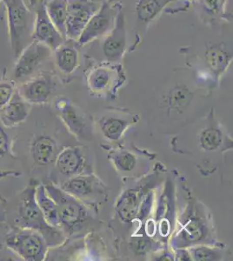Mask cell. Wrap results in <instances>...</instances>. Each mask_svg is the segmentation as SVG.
Wrapping results in <instances>:
<instances>
[{"mask_svg": "<svg viewBox=\"0 0 233 261\" xmlns=\"http://www.w3.org/2000/svg\"><path fill=\"white\" fill-rule=\"evenodd\" d=\"M178 228L171 239L173 249L188 248L195 245H212L213 230L204 206L198 202H190L177 220Z\"/></svg>", "mask_w": 233, "mask_h": 261, "instance_id": "obj_1", "label": "cell"}, {"mask_svg": "<svg viewBox=\"0 0 233 261\" xmlns=\"http://www.w3.org/2000/svg\"><path fill=\"white\" fill-rule=\"evenodd\" d=\"M37 184L31 182L19 195L17 226L39 231L47 243L48 247L59 246L65 241V233L59 227L50 226L44 219L36 201Z\"/></svg>", "mask_w": 233, "mask_h": 261, "instance_id": "obj_2", "label": "cell"}, {"mask_svg": "<svg viewBox=\"0 0 233 261\" xmlns=\"http://www.w3.org/2000/svg\"><path fill=\"white\" fill-rule=\"evenodd\" d=\"M2 2L6 6L12 54L17 59L33 40L34 14L30 11L24 0H2Z\"/></svg>", "mask_w": 233, "mask_h": 261, "instance_id": "obj_3", "label": "cell"}, {"mask_svg": "<svg viewBox=\"0 0 233 261\" xmlns=\"http://www.w3.org/2000/svg\"><path fill=\"white\" fill-rule=\"evenodd\" d=\"M44 187L56 203L59 227L65 235L74 234L86 226L90 216L88 209L83 202L53 183L45 185Z\"/></svg>", "mask_w": 233, "mask_h": 261, "instance_id": "obj_4", "label": "cell"}, {"mask_svg": "<svg viewBox=\"0 0 233 261\" xmlns=\"http://www.w3.org/2000/svg\"><path fill=\"white\" fill-rule=\"evenodd\" d=\"M5 245L23 260H44L48 252L47 243L39 231L18 226L6 234Z\"/></svg>", "mask_w": 233, "mask_h": 261, "instance_id": "obj_5", "label": "cell"}, {"mask_svg": "<svg viewBox=\"0 0 233 261\" xmlns=\"http://www.w3.org/2000/svg\"><path fill=\"white\" fill-rule=\"evenodd\" d=\"M125 81L124 69L118 63H99L92 65L86 72L89 89L97 95L113 97Z\"/></svg>", "mask_w": 233, "mask_h": 261, "instance_id": "obj_6", "label": "cell"}, {"mask_svg": "<svg viewBox=\"0 0 233 261\" xmlns=\"http://www.w3.org/2000/svg\"><path fill=\"white\" fill-rule=\"evenodd\" d=\"M122 10L120 3L105 2L89 20L77 39L79 46H84L95 39L106 35L112 30L118 12Z\"/></svg>", "mask_w": 233, "mask_h": 261, "instance_id": "obj_7", "label": "cell"}, {"mask_svg": "<svg viewBox=\"0 0 233 261\" xmlns=\"http://www.w3.org/2000/svg\"><path fill=\"white\" fill-rule=\"evenodd\" d=\"M51 53L47 45L33 40L16 59L13 70L15 80L21 83L28 81L50 58Z\"/></svg>", "mask_w": 233, "mask_h": 261, "instance_id": "obj_8", "label": "cell"}, {"mask_svg": "<svg viewBox=\"0 0 233 261\" xmlns=\"http://www.w3.org/2000/svg\"><path fill=\"white\" fill-rule=\"evenodd\" d=\"M102 4L91 0H68L65 23L66 39L77 41L89 20L100 8Z\"/></svg>", "mask_w": 233, "mask_h": 261, "instance_id": "obj_9", "label": "cell"}, {"mask_svg": "<svg viewBox=\"0 0 233 261\" xmlns=\"http://www.w3.org/2000/svg\"><path fill=\"white\" fill-rule=\"evenodd\" d=\"M33 4L36 6L33 39L47 45L50 50L54 51L65 42V38L48 17L44 0H33Z\"/></svg>", "mask_w": 233, "mask_h": 261, "instance_id": "obj_10", "label": "cell"}, {"mask_svg": "<svg viewBox=\"0 0 233 261\" xmlns=\"http://www.w3.org/2000/svg\"><path fill=\"white\" fill-rule=\"evenodd\" d=\"M127 33L125 16L122 10L116 17L112 30L102 43V50L107 62L119 63L126 51Z\"/></svg>", "mask_w": 233, "mask_h": 261, "instance_id": "obj_11", "label": "cell"}, {"mask_svg": "<svg viewBox=\"0 0 233 261\" xmlns=\"http://www.w3.org/2000/svg\"><path fill=\"white\" fill-rule=\"evenodd\" d=\"M54 76L50 72H40L17 87L18 92L24 100L31 105L46 103L54 92Z\"/></svg>", "mask_w": 233, "mask_h": 261, "instance_id": "obj_12", "label": "cell"}, {"mask_svg": "<svg viewBox=\"0 0 233 261\" xmlns=\"http://www.w3.org/2000/svg\"><path fill=\"white\" fill-rule=\"evenodd\" d=\"M60 188L71 194L84 204L96 202L97 197L103 195L105 188L94 175L81 174L65 181Z\"/></svg>", "mask_w": 233, "mask_h": 261, "instance_id": "obj_13", "label": "cell"}, {"mask_svg": "<svg viewBox=\"0 0 233 261\" xmlns=\"http://www.w3.org/2000/svg\"><path fill=\"white\" fill-rule=\"evenodd\" d=\"M57 171L65 178L85 174L86 159L81 149L69 146L59 151L54 161Z\"/></svg>", "mask_w": 233, "mask_h": 261, "instance_id": "obj_14", "label": "cell"}, {"mask_svg": "<svg viewBox=\"0 0 233 261\" xmlns=\"http://www.w3.org/2000/svg\"><path fill=\"white\" fill-rule=\"evenodd\" d=\"M59 151L58 142L47 135L35 137L30 144V154L37 166H45L54 163Z\"/></svg>", "mask_w": 233, "mask_h": 261, "instance_id": "obj_15", "label": "cell"}, {"mask_svg": "<svg viewBox=\"0 0 233 261\" xmlns=\"http://www.w3.org/2000/svg\"><path fill=\"white\" fill-rule=\"evenodd\" d=\"M32 105L21 97L18 89L12 99L0 110V120L6 128L14 127L27 120Z\"/></svg>", "mask_w": 233, "mask_h": 261, "instance_id": "obj_16", "label": "cell"}, {"mask_svg": "<svg viewBox=\"0 0 233 261\" xmlns=\"http://www.w3.org/2000/svg\"><path fill=\"white\" fill-rule=\"evenodd\" d=\"M145 187L130 188L122 194L117 204V214L123 222L127 223L136 219L144 199Z\"/></svg>", "mask_w": 233, "mask_h": 261, "instance_id": "obj_17", "label": "cell"}, {"mask_svg": "<svg viewBox=\"0 0 233 261\" xmlns=\"http://www.w3.org/2000/svg\"><path fill=\"white\" fill-rule=\"evenodd\" d=\"M77 41L65 39L59 47L54 50L57 68L64 75H70L77 70L80 65V54Z\"/></svg>", "mask_w": 233, "mask_h": 261, "instance_id": "obj_18", "label": "cell"}, {"mask_svg": "<svg viewBox=\"0 0 233 261\" xmlns=\"http://www.w3.org/2000/svg\"><path fill=\"white\" fill-rule=\"evenodd\" d=\"M55 107L63 121L74 135L77 138L87 136V125L85 119L80 115L68 99L59 98L56 101Z\"/></svg>", "mask_w": 233, "mask_h": 261, "instance_id": "obj_19", "label": "cell"}, {"mask_svg": "<svg viewBox=\"0 0 233 261\" xmlns=\"http://www.w3.org/2000/svg\"><path fill=\"white\" fill-rule=\"evenodd\" d=\"M207 66L215 79L220 77L230 65L232 54L224 48V44L211 46L205 51Z\"/></svg>", "mask_w": 233, "mask_h": 261, "instance_id": "obj_20", "label": "cell"}, {"mask_svg": "<svg viewBox=\"0 0 233 261\" xmlns=\"http://www.w3.org/2000/svg\"><path fill=\"white\" fill-rule=\"evenodd\" d=\"M35 198L37 204L40 208L46 222L50 226L60 228L56 203L49 196L44 185H37Z\"/></svg>", "mask_w": 233, "mask_h": 261, "instance_id": "obj_21", "label": "cell"}, {"mask_svg": "<svg viewBox=\"0 0 233 261\" xmlns=\"http://www.w3.org/2000/svg\"><path fill=\"white\" fill-rule=\"evenodd\" d=\"M172 1L174 0H139L135 7L138 21L145 25L150 24Z\"/></svg>", "mask_w": 233, "mask_h": 261, "instance_id": "obj_22", "label": "cell"}, {"mask_svg": "<svg viewBox=\"0 0 233 261\" xmlns=\"http://www.w3.org/2000/svg\"><path fill=\"white\" fill-rule=\"evenodd\" d=\"M45 11L61 35L65 37V23L67 18L68 0H44Z\"/></svg>", "mask_w": 233, "mask_h": 261, "instance_id": "obj_23", "label": "cell"}, {"mask_svg": "<svg viewBox=\"0 0 233 261\" xmlns=\"http://www.w3.org/2000/svg\"><path fill=\"white\" fill-rule=\"evenodd\" d=\"M16 160L12 151V140L6 130V127L0 120V177L8 172L6 167L9 166Z\"/></svg>", "mask_w": 233, "mask_h": 261, "instance_id": "obj_24", "label": "cell"}, {"mask_svg": "<svg viewBox=\"0 0 233 261\" xmlns=\"http://www.w3.org/2000/svg\"><path fill=\"white\" fill-rule=\"evenodd\" d=\"M100 124L103 136L110 140H118L132 122L118 117H108L102 119Z\"/></svg>", "mask_w": 233, "mask_h": 261, "instance_id": "obj_25", "label": "cell"}, {"mask_svg": "<svg viewBox=\"0 0 233 261\" xmlns=\"http://www.w3.org/2000/svg\"><path fill=\"white\" fill-rule=\"evenodd\" d=\"M224 142V134L215 125H208L199 135L200 146L205 151H218L221 148Z\"/></svg>", "mask_w": 233, "mask_h": 261, "instance_id": "obj_26", "label": "cell"}, {"mask_svg": "<svg viewBox=\"0 0 233 261\" xmlns=\"http://www.w3.org/2000/svg\"><path fill=\"white\" fill-rule=\"evenodd\" d=\"M191 258L197 261L220 260L222 252L218 248H213L208 245H195L188 248Z\"/></svg>", "mask_w": 233, "mask_h": 261, "instance_id": "obj_27", "label": "cell"}, {"mask_svg": "<svg viewBox=\"0 0 233 261\" xmlns=\"http://www.w3.org/2000/svg\"><path fill=\"white\" fill-rule=\"evenodd\" d=\"M192 92L186 86H177L169 94V105L175 110H182L192 99Z\"/></svg>", "mask_w": 233, "mask_h": 261, "instance_id": "obj_28", "label": "cell"}, {"mask_svg": "<svg viewBox=\"0 0 233 261\" xmlns=\"http://www.w3.org/2000/svg\"><path fill=\"white\" fill-rule=\"evenodd\" d=\"M112 160L116 167L121 172H131L137 166V158L129 151H120L112 154Z\"/></svg>", "mask_w": 233, "mask_h": 261, "instance_id": "obj_29", "label": "cell"}, {"mask_svg": "<svg viewBox=\"0 0 233 261\" xmlns=\"http://www.w3.org/2000/svg\"><path fill=\"white\" fill-rule=\"evenodd\" d=\"M202 4L209 15H225L227 0H202Z\"/></svg>", "mask_w": 233, "mask_h": 261, "instance_id": "obj_30", "label": "cell"}, {"mask_svg": "<svg viewBox=\"0 0 233 261\" xmlns=\"http://www.w3.org/2000/svg\"><path fill=\"white\" fill-rule=\"evenodd\" d=\"M17 91L14 82L9 81H0V110L12 99Z\"/></svg>", "mask_w": 233, "mask_h": 261, "instance_id": "obj_31", "label": "cell"}, {"mask_svg": "<svg viewBox=\"0 0 233 261\" xmlns=\"http://www.w3.org/2000/svg\"><path fill=\"white\" fill-rule=\"evenodd\" d=\"M176 255L174 256L175 259L177 260H192L190 255L189 251L186 248H177L174 249Z\"/></svg>", "mask_w": 233, "mask_h": 261, "instance_id": "obj_32", "label": "cell"}, {"mask_svg": "<svg viewBox=\"0 0 233 261\" xmlns=\"http://www.w3.org/2000/svg\"><path fill=\"white\" fill-rule=\"evenodd\" d=\"M91 1H93V2H96V3L103 4L105 2L108 1V0H91Z\"/></svg>", "mask_w": 233, "mask_h": 261, "instance_id": "obj_33", "label": "cell"}, {"mask_svg": "<svg viewBox=\"0 0 233 261\" xmlns=\"http://www.w3.org/2000/svg\"><path fill=\"white\" fill-rule=\"evenodd\" d=\"M108 2H111V3H114V2H117V0H108Z\"/></svg>", "mask_w": 233, "mask_h": 261, "instance_id": "obj_34", "label": "cell"}, {"mask_svg": "<svg viewBox=\"0 0 233 261\" xmlns=\"http://www.w3.org/2000/svg\"><path fill=\"white\" fill-rule=\"evenodd\" d=\"M1 1H2V0H0V2H1Z\"/></svg>", "mask_w": 233, "mask_h": 261, "instance_id": "obj_35", "label": "cell"}]
</instances>
